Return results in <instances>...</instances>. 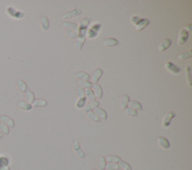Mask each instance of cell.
<instances>
[{"label": "cell", "instance_id": "1", "mask_svg": "<svg viewBox=\"0 0 192 170\" xmlns=\"http://www.w3.org/2000/svg\"><path fill=\"white\" fill-rule=\"evenodd\" d=\"M6 11H7L8 15L11 16V17L14 18V19H22L24 17V13L18 11V10L14 9L12 7H8V8H7Z\"/></svg>", "mask_w": 192, "mask_h": 170}, {"label": "cell", "instance_id": "2", "mask_svg": "<svg viewBox=\"0 0 192 170\" xmlns=\"http://www.w3.org/2000/svg\"><path fill=\"white\" fill-rule=\"evenodd\" d=\"M101 28V25L100 24H95V25L92 26V27L89 29V31L86 32V37L87 38H94L98 35V32L99 31V29Z\"/></svg>", "mask_w": 192, "mask_h": 170}, {"label": "cell", "instance_id": "3", "mask_svg": "<svg viewBox=\"0 0 192 170\" xmlns=\"http://www.w3.org/2000/svg\"><path fill=\"white\" fill-rule=\"evenodd\" d=\"M73 148H74V151H75L76 155H77L80 159L85 158L86 157L85 152L83 151V149H82L81 147H80V143H79V142L77 141V140L74 141V143H73Z\"/></svg>", "mask_w": 192, "mask_h": 170}, {"label": "cell", "instance_id": "4", "mask_svg": "<svg viewBox=\"0 0 192 170\" xmlns=\"http://www.w3.org/2000/svg\"><path fill=\"white\" fill-rule=\"evenodd\" d=\"M188 32L186 31V30H185L184 29H182L179 34V37H178V41H177V43H178L179 46H182V45L185 44V43H186L187 40H188Z\"/></svg>", "mask_w": 192, "mask_h": 170}, {"label": "cell", "instance_id": "5", "mask_svg": "<svg viewBox=\"0 0 192 170\" xmlns=\"http://www.w3.org/2000/svg\"><path fill=\"white\" fill-rule=\"evenodd\" d=\"M164 68L167 71L170 72L171 74H178L181 72V70L170 62H166L164 65Z\"/></svg>", "mask_w": 192, "mask_h": 170}, {"label": "cell", "instance_id": "6", "mask_svg": "<svg viewBox=\"0 0 192 170\" xmlns=\"http://www.w3.org/2000/svg\"><path fill=\"white\" fill-rule=\"evenodd\" d=\"M175 116H176V114H175L173 112H170L169 113L166 114L164 117L163 120H162V126H163V128H166L167 127L170 126V122L172 121L173 118H174Z\"/></svg>", "mask_w": 192, "mask_h": 170}, {"label": "cell", "instance_id": "7", "mask_svg": "<svg viewBox=\"0 0 192 170\" xmlns=\"http://www.w3.org/2000/svg\"><path fill=\"white\" fill-rule=\"evenodd\" d=\"M92 91H93L95 98L101 99L102 97V96H103V90H102V88H101V85L98 84V83L92 84Z\"/></svg>", "mask_w": 192, "mask_h": 170}, {"label": "cell", "instance_id": "8", "mask_svg": "<svg viewBox=\"0 0 192 170\" xmlns=\"http://www.w3.org/2000/svg\"><path fill=\"white\" fill-rule=\"evenodd\" d=\"M150 21L147 19H140L139 21L137 22L136 25H135V28H136V30L138 32L143 31L145 28H146V26L150 25Z\"/></svg>", "mask_w": 192, "mask_h": 170}, {"label": "cell", "instance_id": "9", "mask_svg": "<svg viewBox=\"0 0 192 170\" xmlns=\"http://www.w3.org/2000/svg\"><path fill=\"white\" fill-rule=\"evenodd\" d=\"M102 75H103V70L101 68H98L97 70H95L91 77V83L96 84Z\"/></svg>", "mask_w": 192, "mask_h": 170}, {"label": "cell", "instance_id": "10", "mask_svg": "<svg viewBox=\"0 0 192 170\" xmlns=\"http://www.w3.org/2000/svg\"><path fill=\"white\" fill-rule=\"evenodd\" d=\"M158 144L160 147L162 149H168L170 148V142H169L168 139L167 138L164 137V136H159L157 138Z\"/></svg>", "mask_w": 192, "mask_h": 170}, {"label": "cell", "instance_id": "11", "mask_svg": "<svg viewBox=\"0 0 192 170\" xmlns=\"http://www.w3.org/2000/svg\"><path fill=\"white\" fill-rule=\"evenodd\" d=\"M171 44H172V41H171L170 39H165L164 41H163L162 42L158 45V51L159 52H164V51L167 50V49L170 48V46H171Z\"/></svg>", "mask_w": 192, "mask_h": 170}, {"label": "cell", "instance_id": "12", "mask_svg": "<svg viewBox=\"0 0 192 170\" xmlns=\"http://www.w3.org/2000/svg\"><path fill=\"white\" fill-rule=\"evenodd\" d=\"M94 113H95L96 116L98 117L101 120H103V121H106L107 119V114L106 111L102 108H96L95 110H94Z\"/></svg>", "mask_w": 192, "mask_h": 170}, {"label": "cell", "instance_id": "13", "mask_svg": "<svg viewBox=\"0 0 192 170\" xmlns=\"http://www.w3.org/2000/svg\"><path fill=\"white\" fill-rule=\"evenodd\" d=\"M81 14V10L80 9H74L73 11H68L67 13L62 16V18L64 19H71L72 17H77V16H79Z\"/></svg>", "mask_w": 192, "mask_h": 170}, {"label": "cell", "instance_id": "14", "mask_svg": "<svg viewBox=\"0 0 192 170\" xmlns=\"http://www.w3.org/2000/svg\"><path fill=\"white\" fill-rule=\"evenodd\" d=\"M119 44V41L117 39L113 38H109L105 39L104 41V46L107 47H113L116 46Z\"/></svg>", "mask_w": 192, "mask_h": 170}, {"label": "cell", "instance_id": "15", "mask_svg": "<svg viewBox=\"0 0 192 170\" xmlns=\"http://www.w3.org/2000/svg\"><path fill=\"white\" fill-rule=\"evenodd\" d=\"M0 120H1V122H2V123H4L5 124H6L9 128H13L14 127V121L10 118V117H8V116H2L0 117Z\"/></svg>", "mask_w": 192, "mask_h": 170}, {"label": "cell", "instance_id": "16", "mask_svg": "<svg viewBox=\"0 0 192 170\" xmlns=\"http://www.w3.org/2000/svg\"><path fill=\"white\" fill-rule=\"evenodd\" d=\"M85 41H86V35H77V41H76V47H77L79 50H81Z\"/></svg>", "mask_w": 192, "mask_h": 170}, {"label": "cell", "instance_id": "17", "mask_svg": "<svg viewBox=\"0 0 192 170\" xmlns=\"http://www.w3.org/2000/svg\"><path fill=\"white\" fill-rule=\"evenodd\" d=\"M100 106V103L98 101H90V102L86 105L85 108V112H88L89 111H92L93 110H95L96 108H98V106Z\"/></svg>", "mask_w": 192, "mask_h": 170}, {"label": "cell", "instance_id": "18", "mask_svg": "<svg viewBox=\"0 0 192 170\" xmlns=\"http://www.w3.org/2000/svg\"><path fill=\"white\" fill-rule=\"evenodd\" d=\"M128 106H129V108H131L137 111L143 110V106H142L141 103H140L136 101H130L128 103Z\"/></svg>", "mask_w": 192, "mask_h": 170}, {"label": "cell", "instance_id": "19", "mask_svg": "<svg viewBox=\"0 0 192 170\" xmlns=\"http://www.w3.org/2000/svg\"><path fill=\"white\" fill-rule=\"evenodd\" d=\"M41 27L44 32H46L47 30H48L49 26H50V22H49V19L47 17H42L41 18Z\"/></svg>", "mask_w": 192, "mask_h": 170}, {"label": "cell", "instance_id": "20", "mask_svg": "<svg viewBox=\"0 0 192 170\" xmlns=\"http://www.w3.org/2000/svg\"><path fill=\"white\" fill-rule=\"evenodd\" d=\"M90 18L86 17L84 18L79 23V26H78V31H80V30H84V29H86L87 26H89V23H90Z\"/></svg>", "mask_w": 192, "mask_h": 170}, {"label": "cell", "instance_id": "21", "mask_svg": "<svg viewBox=\"0 0 192 170\" xmlns=\"http://www.w3.org/2000/svg\"><path fill=\"white\" fill-rule=\"evenodd\" d=\"M130 101V97L127 95H125L122 97L120 101V107L122 110H125L128 107V103Z\"/></svg>", "mask_w": 192, "mask_h": 170}, {"label": "cell", "instance_id": "22", "mask_svg": "<svg viewBox=\"0 0 192 170\" xmlns=\"http://www.w3.org/2000/svg\"><path fill=\"white\" fill-rule=\"evenodd\" d=\"M62 26L67 28V29H70L71 30H73L74 32H78V25H77L76 23H71V22H63Z\"/></svg>", "mask_w": 192, "mask_h": 170}, {"label": "cell", "instance_id": "23", "mask_svg": "<svg viewBox=\"0 0 192 170\" xmlns=\"http://www.w3.org/2000/svg\"><path fill=\"white\" fill-rule=\"evenodd\" d=\"M18 106H19L21 110L26 111L31 110L32 108V106L30 103H29L26 102V101H20V102L18 103Z\"/></svg>", "mask_w": 192, "mask_h": 170}, {"label": "cell", "instance_id": "24", "mask_svg": "<svg viewBox=\"0 0 192 170\" xmlns=\"http://www.w3.org/2000/svg\"><path fill=\"white\" fill-rule=\"evenodd\" d=\"M18 88L21 92H26V91H27L28 89L27 85H26L25 82H24V80H22L21 79H19L18 80Z\"/></svg>", "mask_w": 192, "mask_h": 170}, {"label": "cell", "instance_id": "25", "mask_svg": "<svg viewBox=\"0 0 192 170\" xmlns=\"http://www.w3.org/2000/svg\"><path fill=\"white\" fill-rule=\"evenodd\" d=\"M77 84L80 88H83V89H91L92 86V83L87 80H79L77 82Z\"/></svg>", "mask_w": 192, "mask_h": 170}, {"label": "cell", "instance_id": "26", "mask_svg": "<svg viewBox=\"0 0 192 170\" xmlns=\"http://www.w3.org/2000/svg\"><path fill=\"white\" fill-rule=\"evenodd\" d=\"M32 105L35 107H44L47 105V101L44 99H38L35 100V101L32 103Z\"/></svg>", "mask_w": 192, "mask_h": 170}, {"label": "cell", "instance_id": "27", "mask_svg": "<svg viewBox=\"0 0 192 170\" xmlns=\"http://www.w3.org/2000/svg\"><path fill=\"white\" fill-rule=\"evenodd\" d=\"M106 162L108 163H119L122 160L119 157L116 156V155H109L106 158Z\"/></svg>", "mask_w": 192, "mask_h": 170}, {"label": "cell", "instance_id": "28", "mask_svg": "<svg viewBox=\"0 0 192 170\" xmlns=\"http://www.w3.org/2000/svg\"><path fill=\"white\" fill-rule=\"evenodd\" d=\"M106 165H107V162H106V160L104 157L103 156H100L99 157V160H98V170H104L105 167H106Z\"/></svg>", "mask_w": 192, "mask_h": 170}, {"label": "cell", "instance_id": "29", "mask_svg": "<svg viewBox=\"0 0 192 170\" xmlns=\"http://www.w3.org/2000/svg\"><path fill=\"white\" fill-rule=\"evenodd\" d=\"M192 56V50H190L187 51V52H185L182 54L179 55L178 56V58L179 60H186V59H189V58H191Z\"/></svg>", "mask_w": 192, "mask_h": 170}, {"label": "cell", "instance_id": "30", "mask_svg": "<svg viewBox=\"0 0 192 170\" xmlns=\"http://www.w3.org/2000/svg\"><path fill=\"white\" fill-rule=\"evenodd\" d=\"M86 113H87L88 118L91 120V121H92V122H97V123H99V122H101V120L100 119V118H99L94 113V112H92V111H89V112H86Z\"/></svg>", "mask_w": 192, "mask_h": 170}, {"label": "cell", "instance_id": "31", "mask_svg": "<svg viewBox=\"0 0 192 170\" xmlns=\"http://www.w3.org/2000/svg\"><path fill=\"white\" fill-rule=\"evenodd\" d=\"M76 77L80 79V80H87V81H89V79H90V76L86 72H79L76 74Z\"/></svg>", "mask_w": 192, "mask_h": 170}, {"label": "cell", "instance_id": "32", "mask_svg": "<svg viewBox=\"0 0 192 170\" xmlns=\"http://www.w3.org/2000/svg\"><path fill=\"white\" fill-rule=\"evenodd\" d=\"M85 95L86 96V98H87L88 100H89L90 101H95V95H94V93L93 91H92V90L91 89H86L85 91Z\"/></svg>", "mask_w": 192, "mask_h": 170}, {"label": "cell", "instance_id": "33", "mask_svg": "<svg viewBox=\"0 0 192 170\" xmlns=\"http://www.w3.org/2000/svg\"><path fill=\"white\" fill-rule=\"evenodd\" d=\"M185 76H186V81L189 87H191V68L189 66L185 68Z\"/></svg>", "mask_w": 192, "mask_h": 170}, {"label": "cell", "instance_id": "34", "mask_svg": "<svg viewBox=\"0 0 192 170\" xmlns=\"http://www.w3.org/2000/svg\"><path fill=\"white\" fill-rule=\"evenodd\" d=\"M86 102V97H82V98H78V100L76 102V108L77 109H82L84 108V106Z\"/></svg>", "mask_w": 192, "mask_h": 170}, {"label": "cell", "instance_id": "35", "mask_svg": "<svg viewBox=\"0 0 192 170\" xmlns=\"http://www.w3.org/2000/svg\"><path fill=\"white\" fill-rule=\"evenodd\" d=\"M119 168H121V169L122 170H131V166H130V164L129 163H128L127 162H125V161H121L119 163Z\"/></svg>", "mask_w": 192, "mask_h": 170}, {"label": "cell", "instance_id": "36", "mask_svg": "<svg viewBox=\"0 0 192 170\" xmlns=\"http://www.w3.org/2000/svg\"><path fill=\"white\" fill-rule=\"evenodd\" d=\"M125 113L131 117H136L138 116V112L135 110H133L131 108H126L125 110Z\"/></svg>", "mask_w": 192, "mask_h": 170}, {"label": "cell", "instance_id": "37", "mask_svg": "<svg viewBox=\"0 0 192 170\" xmlns=\"http://www.w3.org/2000/svg\"><path fill=\"white\" fill-rule=\"evenodd\" d=\"M26 99H27L28 103H30V104L35 101V95H34V93L32 91H30V90L26 91Z\"/></svg>", "mask_w": 192, "mask_h": 170}, {"label": "cell", "instance_id": "38", "mask_svg": "<svg viewBox=\"0 0 192 170\" xmlns=\"http://www.w3.org/2000/svg\"><path fill=\"white\" fill-rule=\"evenodd\" d=\"M119 168V167L118 163H109L105 167L107 170H118Z\"/></svg>", "mask_w": 192, "mask_h": 170}, {"label": "cell", "instance_id": "39", "mask_svg": "<svg viewBox=\"0 0 192 170\" xmlns=\"http://www.w3.org/2000/svg\"><path fill=\"white\" fill-rule=\"evenodd\" d=\"M0 130L2 133V134H5V135H8L9 134V128L4 123H0Z\"/></svg>", "mask_w": 192, "mask_h": 170}, {"label": "cell", "instance_id": "40", "mask_svg": "<svg viewBox=\"0 0 192 170\" xmlns=\"http://www.w3.org/2000/svg\"><path fill=\"white\" fill-rule=\"evenodd\" d=\"M66 35H68V37L72 39H77V33L76 32L71 30V29H68L66 31Z\"/></svg>", "mask_w": 192, "mask_h": 170}, {"label": "cell", "instance_id": "41", "mask_svg": "<svg viewBox=\"0 0 192 170\" xmlns=\"http://www.w3.org/2000/svg\"><path fill=\"white\" fill-rule=\"evenodd\" d=\"M8 163H9V161L8 159L5 157H0V166H8Z\"/></svg>", "mask_w": 192, "mask_h": 170}, {"label": "cell", "instance_id": "42", "mask_svg": "<svg viewBox=\"0 0 192 170\" xmlns=\"http://www.w3.org/2000/svg\"><path fill=\"white\" fill-rule=\"evenodd\" d=\"M77 95L79 98H82V97H86L85 95V90L83 88H78L77 90Z\"/></svg>", "mask_w": 192, "mask_h": 170}, {"label": "cell", "instance_id": "43", "mask_svg": "<svg viewBox=\"0 0 192 170\" xmlns=\"http://www.w3.org/2000/svg\"><path fill=\"white\" fill-rule=\"evenodd\" d=\"M140 19V17H137V16H133L131 17V24H133V25H136L137 23V22L139 21Z\"/></svg>", "mask_w": 192, "mask_h": 170}, {"label": "cell", "instance_id": "44", "mask_svg": "<svg viewBox=\"0 0 192 170\" xmlns=\"http://www.w3.org/2000/svg\"><path fill=\"white\" fill-rule=\"evenodd\" d=\"M185 30H186L188 32H191L192 31V25L191 24H189V25H188L186 26V27L185 28Z\"/></svg>", "mask_w": 192, "mask_h": 170}, {"label": "cell", "instance_id": "45", "mask_svg": "<svg viewBox=\"0 0 192 170\" xmlns=\"http://www.w3.org/2000/svg\"><path fill=\"white\" fill-rule=\"evenodd\" d=\"M0 170H10V167L8 166H0Z\"/></svg>", "mask_w": 192, "mask_h": 170}, {"label": "cell", "instance_id": "46", "mask_svg": "<svg viewBox=\"0 0 192 170\" xmlns=\"http://www.w3.org/2000/svg\"><path fill=\"white\" fill-rule=\"evenodd\" d=\"M3 137V134H2V133H0V139H1V138H2Z\"/></svg>", "mask_w": 192, "mask_h": 170}, {"label": "cell", "instance_id": "47", "mask_svg": "<svg viewBox=\"0 0 192 170\" xmlns=\"http://www.w3.org/2000/svg\"><path fill=\"white\" fill-rule=\"evenodd\" d=\"M93 170H98V169H93Z\"/></svg>", "mask_w": 192, "mask_h": 170}, {"label": "cell", "instance_id": "48", "mask_svg": "<svg viewBox=\"0 0 192 170\" xmlns=\"http://www.w3.org/2000/svg\"><path fill=\"white\" fill-rule=\"evenodd\" d=\"M118 170H122V169H118Z\"/></svg>", "mask_w": 192, "mask_h": 170}]
</instances>
